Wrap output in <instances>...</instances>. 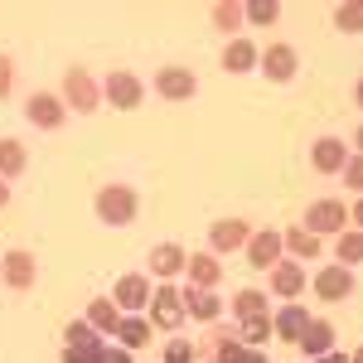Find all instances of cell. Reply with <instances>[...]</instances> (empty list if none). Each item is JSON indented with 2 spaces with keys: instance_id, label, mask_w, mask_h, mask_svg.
I'll return each instance as SVG.
<instances>
[{
  "instance_id": "4",
  "label": "cell",
  "mask_w": 363,
  "mask_h": 363,
  "mask_svg": "<svg viewBox=\"0 0 363 363\" xmlns=\"http://www.w3.org/2000/svg\"><path fill=\"white\" fill-rule=\"evenodd\" d=\"M63 102L78 107V112H92V107H97V87H92V78H87L83 68H73V73L63 78Z\"/></svg>"
},
{
  "instance_id": "5",
  "label": "cell",
  "mask_w": 363,
  "mask_h": 363,
  "mask_svg": "<svg viewBox=\"0 0 363 363\" xmlns=\"http://www.w3.org/2000/svg\"><path fill=\"white\" fill-rule=\"evenodd\" d=\"M0 277L10 281L15 291H25V286H34V277H39V267H34V257H29V252H10V257L0 262Z\"/></svg>"
},
{
  "instance_id": "15",
  "label": "cell",
  "mask_w": 363,
  "mask_h": 363,
  "mask_svg": "<svg viewBox=\"0 0 363 363\" xmlns=\"http://www.w3.org/2000/svg\"><path fill=\"white\" fill-rule=\"evenodd\" d=\"M179 310H184V301H179V291H174V286H160V291H155V325H165V330H174V325L184 320Z\"/></svg>"
},
{
  "instance_id": "24",
  "label": "cell",
  "mask_w": 363,
  "mask_h": 363,
  "mask_svg": "<svg viewBox=\"0 0 363 363\" xmlns=\"http://www.w3.org/2000/svg\"><path fill=\"white\" fill-rule=\"evenodd\" d=\"M116 339H121L126 349H140V344L150 339V325H145V320H121V325H116Z\"/></svg>"
},
{
  "instance_id": "3",
  "label": "cell",
  "mask_w": 363,
  "mask_h": 363,
  "mask_svg": "<svg viewBox=\"0 0 363 363\" xmlns=\"http://www.w3.org/2000/svg\"><path fill=\"white\" fill-rule=\"evenodd\" d=\"M247 238H252V228L242 223V218H223V223H213V228H208V247H213V257H218V252L242 247Z\"/></svg>"
},
{
  "instance_id": "11",
  "label": "cell",
  "mask_w": 363,
  "mask_h": 363,
  "mask_svg": "<svg viewBox=\"0 0 363 363\" xmlns=\"http://www.w3.org/2000/svg\"><path fill=\"white\" fill-rule=\"evenodd\" d=\"M107 97H112V107L131 112V107H140V83L131 73H112V78H107Z\"/></svg>"
},
{
  "instance_id": "18",
  "label": "cell",
  "mask_w": 363,
  "mask_h": 363,
  "mask_svg": "<svg viewBox=\"0 0 363 363\" xmlns=\"http://www.w3.org/2000/svg\"><path fill=\"white\" fill-rule=\"evenodd\" d=\"M179 301H184V310H189L194 320H213V315H218V296H213V291H194V286H189Z\"/></svg>"
},
{
  "instance_id": "17",
  "label": "cell",
  "mask_w": 363,
  "mask_h": 363,
  "mask_svg": "<svg viewBox=\"0 0 363 363\" xmlns=\"http://www.w3.org/2000/svg\"><path fill=\"white\" fill-rule=\"evenodd\" d=\"M315 169H325V174H335V169H344V160H349V150H344V140H335V136H325L320 145H315Z\"/></svg>"
},
{
  "instance_id": "2",
  "label": "cell",
  "mask_w": 363,
  "mask_h": 363,
  "mask_svg": "<svg viewBox=\"0 0 363 363\" xmlns=\"http://www.w3.org/2000/svg\"><path fill=\"white\" fill-rule=\"evenodd\" d=\"M344 218H349V208H344L339 199H320V203L306 213V233H339Z\"/></svg>"
},
{
  "instance_id": "40",
  "label": "cell",
  "mask_w": 363,
  "mask_h": 363,
  "mask_svg": "<svg viewBox=\"0 0 363 363\" xmlns=\"http://www.w3.org/2000/svg\"><path fill=\"white\" fill-rule=\"evenodd\" d=\"M5 199H10V189H5V179H0V208H5Z\"/></svg>"
},
{
  "instance_id": "27",
  "label": "cell",
  "mask_w": 363,
  "mask_h": 363,
  "mask_svg": "<svg viewBox=\"0 0 363 363\" xmlns=\"http://www.w3.org/2000/svg\"><path fill=\"white\" fill-rule=\"evenodd\" d=\"M233 310H238L242 320H257V315H267V296H262V291H242V296L233 301Z\"/></svg>"
},
{
  "instance_id": "41",
  "label": "cell",
  "mask_w": 363,
  "mask_h": 363,
  "mask_svg": "<svg viewBox=\"0 0 363 363\" xmlns=\"http://www.w3.org/2000/svg\"><path fill=\"white\" fill-rule=\"evenodd\" d=\"M354 218H359V223H363V199H359V203H354Z\"/></svg>"
},
{
  "instance_id": "28",
  "label": "cell",
  "mask_w": 363,
  "mask_h": 363,
  "mask_svg": "<svg viewBox=\"0 0 363 363\" xmlns=\"http://www.w3.org/2000/svg\"><path fill=\"white\" fill-rule=\"evenodd\" d=\"M242 20H252V25H277L281 5H272V0H252L247 10H242Z\"/></svg>"
},
{
  "instance_id": "33",
  "label": "cell",
  "mask_w": 363,
  "mask_h": 363,
  "mask_svg": "<svg viewBox=\"0 0 363 363\" xmlns=\"http://www.w3.org/2000/svg\"><path fill=\"white\" fill-rule=\"evenodd\" d=\"M165 363H194V344L189 339H174L165 349Z\"/></svg>"
},
{
  "instance_id": "39",
  "label": "cell",
  "mask_w": 363,
  "mask_h": 363,
  "mask_svg": "<svg viewBox=\"0 0 363 363\" xmlns=\"http://www.w3.org/2000/svg\"><path fill=\"white\" fill-rule=\"evenodd\" d=\"M320 363H349V359H344V354H325Z\"/></svg>"
},
{
  "instance_id": "21",
  "label": "cell",
  "mask_w": 363,
  "mask_h": 363,
  "mask_svg": "<svg viewBox=\"0 0 363 363\" xmlns=\"http://www.w3.org/2000/svg\"><path fill=\"white\" fill-rule=\"evenodd\" d=\"M252 63H257V49L242 44V39H233V44L223 49V68H228V73H247Z\"/></svg>"
},
{
  "instance_id": "30",
  "label": "cell",
  "mask_w": 363,
  "mask_h": 363,
  "mask_svg": "<svg viewBox=\"0 0 363 363\" xmlns=\"http://www.w3.org/2000/svg\"><path fill=\"white\" fill-rule=\"evenodd\" d=\"M339 262H344V267L363 262V233H349V238H339Z\"/></svg>"
},
{
  "instance_id": "7",
  "label": "cell",
  "mask_w": 363,
  "mask_h": 363,
  "mask_svg": "<svg viewBox=\"0 0 363 363\" xmlns=\"http://www.w3.org/2000/svg\"><path fill=\"white\" fill-rule=\"evenodd\" d=\"M315 291H320V301H344V296L354 291V277H349V267H325V272L315 277Z\"/></svg>"
},
{
  "instance_id": "26",
  "label": "cell",
  "mask_w": 363,
  "mask_h": 363,
  "mask_svg": "<svg viewBox=\"0 0 363 363\" xmlns=\"http://www.w3.org/2000/svg\"><path fill=\"white\" fill-rule=\"evenodd\" d=\"M87 315H92V330H116V325H121V315H116L112 301H92Z\"/></svg>"
},
{
  "instance_id": "32",
  "label": "cell",
  "mask_w": 363,
  "mask_h": 363,
  "mask_svg": "<svg viewBox=\"0 0 363 363\" xmlns=\"http://www.w3.org/2000/svg\"><path fill=\"white\" fill-rule=\"evenodd\" d=\"M68 349H92V325L73 320V325H68Z\"/></svg>"
},
{
  "instance_id": "38",
  "label": "cell",
  "mask_w": 363,
  "mask_h": 363,
  "mask_svg": "<svg viewBox=\"0 0 363 363\" xmlns=\"http://www.w3.org/2000/svg\"><path fill=\"white\" fill-rule=\"evenodd\" d=\"M10 78H15V68H10V58L0 54V97H5V92H10Z\"/></svg>"
},
{
  "instance_id": "36",
  "label": "cell",
  "mask_w": 363,
  "mask_h": 363,
  "mask_svg": "<svg viewBox=\"0 0 363 363\" xmlns=\"http://www.w3.org/2000/svg\"><path fill=\"white\" fill-rule=\"evenodd\" d=\"M63 363H97V349H68Z\"/></svg>"
},
{
  "instance_id": "16",
  "label": "cell",
  "mask_w": 363,
  "mask_h": 363,
  "mask_svg": "<svg viewBox=\"0 0 363 363\" xmlns=\"http://www.w3.org/2000/svg\"><path fill=\"white\" fill-rule=\"evenodd\" d=\"M184 267H189V277H194V286H199V291L218 286V277H223V272H218V257H213V252H194V257H189Z\"/></svg>"
},
{
  "instance_id": "13",
  "label": "cell",
  "mask_w": 363,
  "mask_h": 363,
  "mask_svg": "<svg viewBox=\"0 0 363 363\" xmlns=\"http://www.w3.org/2000/svg\"><path fill=\"white\" fill-rule=\"evenodd\" d=\"M296 344H301L306 354H315V359H325V354L335 349V330H330L325 320H310V325H306V335L296 339Z\"/></svg>"
},
{
  "instance_id": "35",
  "label": "cell",
  "mask_w": 363,
  "mask_h": 363,
  "mask_svg": "<svg viewBox=\"0 0 363 363\" xmlns=\"http://www.w3.org/2000/svg\"><path fill=\"white\" fill-rule=\"evenodd\" d=\"M344 179H349V189H363V155L344 165Z\"/></svg>"
},
{
  "instance_id": "20",
  "label": "cell",
  "mask_w": 363,
  "mask_h": 363,
  "mask_svg": "<svg viewBox=\"0 0 363 363\" xmlns=\"http://www.w3.org/2000/svg\"><path fill=\"white\" fill-rule=\"evenodd\" d=\"M306 325H310V315H306L301 306H286V310L277 315V335H281V339H301V335H306Z\"/></svg>"
},
{
  "instance_id": "14",
  "label": "cell",
  "mask_w": 363,
  "mask_h": 363,
  "mask_svg": "<svg viewBox=\"0 0 363 363\" xmlns=\"http://www.w3.org/2000/svg\"><path fill=\"white\" fill-rule=\"evenodd\" d=\"M272 291H277V296H301V291H306V272H301L296 262H277V267H272Z\"/></svg>"
},
{
  "instance_id": "44",
  "label": "cell",
  "mask_w": 363,
  "mask_h": 363,
  "mask_svg": "<svg viewBox=\"0 0 363 363\" xmlns=\"http://www.w3.org/2000/svg\"><path fill=\"white\" fill-rule=\"evenodd\" d=\"M359 150H363V126H359Z\"/></svg>"
},
{
  "instance_id": "1",
  "label": "cell",
  "mask_w": 363,
  "mask_h": 363,
  "mask_svg": "<svg viewBox=\"0 0 363 363\" xmlns=\"http://www.w3.org/2000/svg\"><path fill=\"white\" fill-rule=\"evenodd\" d=\"M97 218H102V223H131V218H136V194H131L126 184H107V189L97 194Z\"/></svg>"
},
{
  "instance_id": "10",
  "label": "cell",
  "mask_w": 363,
  "mask_h": 363,
  "mask_svg": "<svg viewBox=\"0 0 363 363\" xmlns=\"http://www.w3.org/2000/svg\"><path fill=\"white\" fill-rule=\"evenodd\" d=\"M247 262L252 267H277L281 262V233H257V238H247Z\"/></svg>"
},
{
  "instance_id": "31",
  "label": "cell",
  "mask_w": 363,
  "mask_h": 363,
  "mask_svg": "<svg viewBox=\"0 0 363 363\" xmlns=\"http://www.w3.org/2000/svg\"><path fill=\"white\" fill-rule=\"evenodd\" d=\"M213 25L218 29H238L242 25V10H238V5H213Z\"/></svg>"
},
{
  "instance_id": "19",
  "label": "cell",
  "mask_w": 363,
  "mask_h": 363,
  "mask_svg": "<svg viewBox=\"0 0 363 363\" xmlns=\"http://www.w3.org/2000/svg\"><path fill=\"white\" fill-rule=\"evenodd\" d=\"M184 262H189V257H184L179 247H169V242L150 252V267H155V277H174V272H184Z\"/></svg>"
},
{
  "instance_id": "37",
  "label": "cell",
  "mask_w": 363,
  "mask_h": 363,
  "mask_svg": "<svg viewBox=\"0 0 363 363\" xmlns=\"http://www.w3.org/2000/svg\"><path fill=\"white\" fill-rule=\"evenodd\" d=\"M97 363H131L126 349H97Z\"/></svg>"
},
{
  "instance_id": "42",
  "label": "cell",
  "mask_w": 363,
  "mask_h": 363,
  "mask_svg": "<svg viewBox=\"0 0 363 363\" xmlns=\"http://www.w3.org/2000/svg\"><path fill=\"white\" fill-rule=\"evenodd\" d=\"M354 97H359V107H363V78H359V92H354Z\"/></svg>"
},
{
  "instance_id": "23",
  "label": "cell",
  "mask_w": 363,
  "mask_h": 363,
  "mask_svg": "<svg viewBox=\"0 0 363 363\" xmlns=\"http://www.w3.org/2000/svg\"><path fill=\"white\" fill-rule=\"evenodd\" d=\"M20 169H25V145L20 140H0V179L20 174Z\"/></svg>"
},
{
  "instance_id": "22",
  "label": "cell",
  "mask_w": 363,
  "mask_h": 363,
  "mask_svg": "<svg viewBox=\"0 0 363 363\" xmlns=\"http://www.w3.org/2000/svg\"><path fill=\"white\" fill-rule=\"evenodd\" d=\"M281 247H291L296 257H315L320 252V238L306 233V228H291V233H281Z\"/></svg>"
},
{
  "instance_id": "9",
  "label": "cell",
  "mask_w": 363,
  "mask_h": 363,
  "mask_svg": "<svg viewBox=\"0 0 363 363\" xmlns=\"http://www.w3.org/2000/svg\"><path fill=\"white\" fill-rule=\"evenodd\" d=\"M194 73L189 68H160V78H155V92L160 97H194Z\"/></svg>"
},
{
  "instance_id": "6",
  "label": "cell",
  "mask_w": 363,
  "mask_h": 363,
  "mask_svg": "<svg viewBox=\"0 0 363 363\" xmlns=\"http://www.w3.org/2000/svg\"><path fill=\"white\" fill-rule=\"evenodd\" d=\"M262 68H267L272 83H291V78H296V54H291V44H272V49L262 54Z\"/></svg>"
},
{
  "instance_id": "25",
  "label": "cell",
  "mask_w": 363,
  "mask_h": 363,
  "mask_svg": "<svg viewBox=\"0 0 363 363\" xmlns=\"http://www.w3.org/2000/svg\"><path fill=\"white\" fill-rule=\"evenodd\" d=\"M218 363H267L262 354H252L247 344H233V339H223L218 344Z\"/></svg>"
},
{
  "instance_id": "43",
  "label": "cell",
  "mask_w": 363,
  "mask_h": 363,
  "mask_svg": "<svg viewBox=\"0 0 363 363\" xmlns=\"http://www.w3.org/2000/svg\"><path fill=\"white\" fill-rule=\"evenodd\" d=\"M354 363H363V349H359V354H354Z\"/></svg>"
},
{
  "instance_id": "12",
  "label": "cell",
  "mask_w": 363,
  "mask_h": 363,
  "mask_svg": "<svg viewBox=\"0 0 363 363\" xmlns=\"http://www.w3.org/2000/svg\"><path fill=\"white\" fill-rule=\"evenodd\" d=\"M145 301H150V281H145V277H121V281H116V301H112V306L140 310Z\"/></svg>"
},
{
  "instance_id": "34",
  "label": "cell",
  "mask_w": 363,
  "mask_h": 363,
  "mask_svg": "<svg viewBox=\"0 0 363 363\" xmlns=\"http://www.w3.org/2000/svg\"><path fill=\"white\" fill-rule=\"evenodd\" d=\"M242 335H247V339H267V335H272V320H267V315H257V320H242Z\"/></svg>"
},
{
  "instance_id": "8",
  "label": "cell",
  "mask_w": 363,
  "mask_h": 363,
  "mask_svg": "<svg viewBox=\"0 0 363 363\" xmlns=\"http://www.w3.org/2000/svg\"><path fill=\"white\" fill-rule=\"evenodd\" d=\"M29 121L44 126V131H54L58 121H63V102H58L54 92H34V97H29Z\"/></svg>"
},
{
  "instance_id": "29",
  "label": "cell",
  "mask_w": 363,
  "mask_h": 363,
  "mask_svg": "<svg viewBox=\"0 0 363 363\" xmlns=\"http://www.w3.org/2000/svg\"><path fill=\"white\" fill-rule=\"evenodd\" d=\"M335 25L349 29V34H354V29H363V0H354V5H339V10H335Z\"/></svg>"
}]
</instances>
